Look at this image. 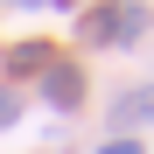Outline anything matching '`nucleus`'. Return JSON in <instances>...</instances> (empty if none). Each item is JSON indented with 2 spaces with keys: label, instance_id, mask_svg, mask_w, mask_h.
Wrapping results in <instances>:
<instances>
[{
  "label": "nucleus",
  "instance_id": "1",
  "mask_svg": "<svg viewBox=\"0 0 154 154\" xmlns=\"http://www.w3.org/2000/svg\"><path fill=\"white\" fill-rule=\"evenodd\" d=\"M49 63H56V42L49 35H35V42H7V56H0V84H21V77H42Z\"/></svg>",
  "mask_w": 154,
  "mask_h": 154
},
{
  "label": "nucleus",
  "instance_id": "2",
  "mask_svg": "<svg viewBox=\"0 0 154 154\" xmlns=\"http://www.w3.org/2000/svg\"><path fill=\"white\" fill-rule=\"evenodd\" d=\"M42 98H49L56 112H77V105H84V70H77L70 56H56V63L42 70Z\"/></svg>",
  "mask_w": 154,
  "mask_h": 154
},
{
  "label": "nucleus",
  "instance_id": "3",
  "mask_svg": "<svg viewBox=\"0 0 154 154\" xmlns=\"http://www.w3.org/2000/svg\"><path fill=\"white\" fill-rule=\"evenodd\" d=\"M77 28H84L91 49H119V7H84V21H77Z\"/></svg>",
  "mask_w": 154,
  "mask_h": 154
},
{
  "label": "nucleus",
  "instance_id": "4",
  "mask_svg": "<svg viewBox=\"0 0 154 154\" xmlns=\"http://www.w3.org/2000/svg\"><path fill=\"white\" fill-rule=\"evenodd\" d=\"M112 126H119V133H126V126H154V84L126 91L119 105H112Z\"/></svg>",
  "mask_w": 154,
  "mask_h": 154
},
{
  "label": "nucleus",
  "instance_id": "5",
  "mask_svg": "<svg viewBox=\"0 0 154 154\" xmlns=\"http://www.w3.org/2000/svg\"><path fill=\"white\" fill-rule=\"evenodd\" d=\"M147 35V7H119V49H133Z\"/></svg>",
  "mask_w": 154,
  "mask_h": 154
},
{
  "label": "nucleus",
  "instance_id": "6",
  "mask_svg": "<svg viewBox=\"0 0 154 154\" xmlns=\"http://www.w3.org/2000/svg\"><path fill=\"white\" fill-rule=\"evenodd\" d=\"M14 112H21V91H14V84H0V126H14Z\"/></svg>",
  "mask_w": 154,
  "mask_h": 154
},
{
  "label": "nucleus",
  "instance_id": "7",
  "mask_svg": "<svg viewBox=\"0 0 154 154\" xmlns=\"http://www.w3.org/2000/svg\"><path fill=\"white\" fill-rule=\"evenodd\" d=\"M98 154H147V147H140L133 133H112V140H105V147H98Z\"/></svg>",
  "mask_w": 154,
  "mask_h": 154
}]
</instances>
